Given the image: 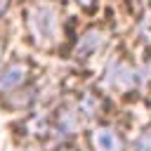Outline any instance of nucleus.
<instances>
[{"label": "nucleus", "instance_id": "obj_1", "mask_svg": "<svg viewBox=\"0 0 151 151\" xmlns=\"http://www.w3.org/2000/svg\"><path fill=\"white\" fill-rule=\"evenodd\" d=\"M28 31L38 45H54L59 40V12L52 2H38L28 9Z\"/></svg>", "mask_w": 151, "mask_h": 151}, {"label": "nucleus", "instance_id": "obj_2", "mask_svg": "<svg viewBox=\"0 0 151 151\" xmlns=\"http://www.w3.org/2000/svg\"><path fill=\"white\" fill-rule=\"evenodd\" d=\"M90 142H92L94 151H123V139H120V134H118L113 127H109V125L97 127V130L92 132Z\"/></svg>", "mask_w": 151, "mask_h": 151}, {"label": "nucleus", "instance_id": "obj_3", "mask_svg": "<svg viewBox=\"0 0 151 151\" xmlns=\"http://www.w3.org/2000/svg\"><path fill=\"white\" fill-rule=\"evenodd\" d=\"M26 78H28V66L24 61H14L0 73V90H14L24 85Z\"/></svg>", "mask_w": 151, "mask_h": 151}, {"label": "nucleus", "instance_id": "obj_4", "mask_svg": "<svg viewBox=\"0 0 151 151\" xmlns=\"http://www.w3.org/2000/svg\"><path fill=\"white\" fill-rule=\"evenodd\" d=\"M104 45V33L101 31H87L80 40H78V45H76V54L78 57H90V54H94L99 47Z\"/></svg>", "mask_w": 151, "mask_h": 151}, {"label": "nucleus", "instance_id": "obj_5", "mask_svg": "<svg viewBox=\"0 0 151 151\" xmlns=\"http://www.w3.org/2000/svg\"><path fill=\"white\" fill-rule=\"evenodd\" d=\"M76 130H78V113H76L73 109H64V111L57 116L54 134H57V137H71Z\"/></svg>", "mask_w": 151, "mask_h": 151}, {"label": "nucleus", "instance_id": "obj_6", "mask_svg": "<svg viewBox=\"0 0 151 151\" xmlns=\"http://www.w3.org/2000/svg\"><path fill=\"white\" fill-rule=\"evenodd\" d=\"M132 151H151V127H146V130L139 134V139L134 142Z\"/></svg>", "mask_w": 151, "mask_h": 151}, {"label": "nucleus", "instance_id": "obj_7", "mask_svg": "<svg viewBox=\"0 0 151 151\" xmlns=\"http://www.w3.org/2000/svg\"><path fill=\"white\" fill-rule=\"evenodd\" d=\"M83 106H85V113L90 116V113H94V111H97V99H94L92 94H85V99H83Z\"/></svg>", "mask_w": 151, "mask_h": 151}, {"label": "nucleus", "instance_id": "obj_8", "mask_svg": "<svg viewBox=\"0 0 151 151\" xmlns=\"http://www.w3.org/2000/svg\"><path fill=\"white\" fill-rule=\"evenodd\" d=\"M9 7V0H0V17L5 14V9Z\"/></svg>", "mask_w": 151, "mask_h": 151}, {"label": "nucleus", "instance_id": "obj_9", "mask_svg": "<svg viewBox=\"0 0 151 151\" xmlns=\"http://www.w3.org/2000/svg\"><path fill=\"white\" fill-rule=\"evenodd\" d=\"M78 2H80L83 7H92V5H94V0H78Z\"/></svg>", "mask_w": 151, "mask_h": 151}]
</instances>
